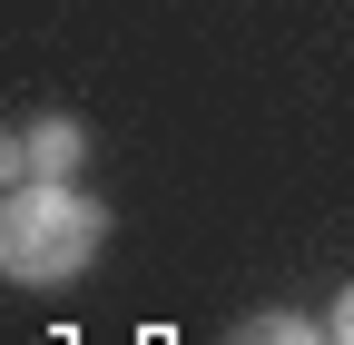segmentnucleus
<instances>
[{
  "mask_svg": "<svg viewBox=\"0 0 354 345\" xmlns=\"http://www.w3.org/2000/svg\"><path fill=\"white\" fill-rule=\"evenodd\" d=\"M79 168H88V128L69 109H39V118H20L10 139H0V178L10 188H59Z\"/></svg>",
  "mask_w": 354,
  "mask_h": 345,
  "instance_id": "nucleus-2",
  "label": "nucleus"
},
{
  "mask_svg": "<svg viewBox=\"0 0 354 345\" xmlns=\"http://www.w3.org/2000/svg\"><path fill=\"white\" fill-rule=\"evenodd\" d=\"M99 247H109V207L79 197V178L0 197V276H10V286H39V296L79 286L88 267H99Z\"/></svg>",
  "mask_w": 354,
  "mask_h": 345,
  "instance_id": "nucleus-1",
  "label": "nucleus"
},
{
  "mask_svg": "<svg viewBox=\"0 0 354 345\" xmlns=\"http://www.w3.org/2000/svg\"><path fill=\"white\" fill-rule=\"evenodd\" d=\"M246 345H325V326H305V316H256Z\"/></svg>",
  "mask_w": 354,
  "mask_h": 345,
  "instance_id": "nucleus-3",
  "label": "nucleus"
},
{
  "mask_svg": "<svg viewBox=\"0 0 354 345\" xmlns=\"http://www.w3.org/2000/svg\"><path fill=\"white\" fill-rule=\"evenodd\" d=\"M325 345H354V276L335 286V316H325Z\"/></svg>",
  "mask_w": 354,
  "mask_h": 345,
  "instance_id": "nucleus-4",
  "label": "nucleus"
}]
</instances>
